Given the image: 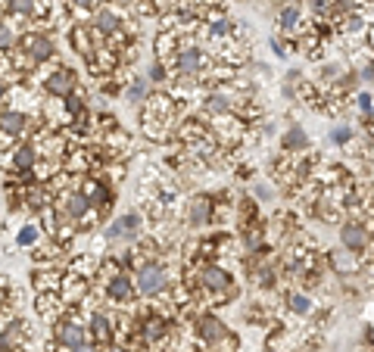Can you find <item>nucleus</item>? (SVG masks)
<instances>
[{
    "mask_svg": "<svg viewBox=\"0 0 374 352\" xmlns=\"http://www.w3.org/2000/svg\"><path fill=\"white\" fill-rule=\"evenodd\" d=\"M330 265L337 268V275H355V271H359V256L349 250H337L334 256H330Z\"/></svg>",
    "mask_w": 374,
    "mask_h": 352,
    "instance_id": "obj_22",
    "label": "nucleus"
},
{
    "mask_svg": "<svg viewBox=\"0 0 374 352\" xmlns=\"http://www.w3.org/2000/svg\"><path fill=\"white\" fill-rule=\"evenodd\" d=\"M81 194L87 196V203H91L97 212H106V209L116 203V194H112V187L106 181H100V178H81Z\"/></svg>",
    "mask_w": 374,
    "mask_h": 352,
    "instance_id": "obj_8",
    "label": "nucleus"
},
{
    "mask_svg": "<svg viewBox=\"0 0 374 352\" xmlns=\"http://www.w3.org/2000/svg\"><path fill=\"white\" fill-rule=\"evenodd\" d=\"M93 28H97L103 38H112V35L122 32V16L112 7H97V13H93Z\"/></svg>",
    "mask_w": 374,
    "mask_h": 352,
    "instance_id": "obj_16",
    "label": "nucleus"
},
{
    "mask_svg": "<svg viewBox=\"0 0 374 352\" xmlns=\"http://www.w3.org/2000/svg\"><path fill=\"white\" fill-rule=\"evenodd\" d=\"M287 306H290V312H293V315H299V318H305V315H312V308H315V302H312L305 293H293L290 299H287Z\"/></svg>",
    "mask_w": 374,
    "mask_h": 352,
    "instance_id": "obj_30",
    "label": "nucleus"
},
{
    "mask_svg": "<svg viewBox=\"0 0 374 352\" xmlns=\"http://www.w3.org/2000/svg\"><path fill=\"white\" fill-rule=\"evenodd\" d=\"M166 78H168V66L162 63V59H156L153 69H150V78H147V82H150V84H162Z\"/></svg>",
    "mask_w": 374,
    "mask_h": 352,
    "instance_id": "obj_34",
    "label": "nucleus"
},
{
    "mask_svg": "<svg viewBox=\"0 0 374 352\" xmlns=\"http://www.w3.org/2000/svg\"><path fill=\"white\" fill-rule=\"evenodd\" d=\"M41 237H44L41 225H37V221H28V225L19 228V234H16V246L28 250V246H37V243H41Z\"/></svg>",
    "mask_w": 374,
    "mask_h": 352,
    "instance_id": "obj_25",
    "label": "nucleus"
},
{
    "mask_svg": "<svg viewBox=\"0 0 374 352\" xmlns=\"http://www.w3.org/2000/svg\"><path fill=\"white\" fill-rule=\"evenodd\" d=\"M16 32H12L10 26H3V22H0V53H10L12 47H16Z\"/></svg>",
    "mask_w": 374,
    "mask_h": 352,
    "instance_id": "obj_33",
    "label": "nucleus"
},
{
    "mask_svg": "<svg viewBox=\"0 0 374 352\" xmlns=\"http://www.w3.org/2000/svg\"><path fill=\"white\" fill-rule=\"evenodd\" d=\"M371 100H374V97H371V91H368V88L355 94V106H359L362 115H371Z\"/></svg>",
    "mask_w": 374,
    "mask_h": 352,
    "instance_id": "obj_35",
    "label": "nucleus"
},
{
    "mask_svg": "<svg viewBox=\"0 0 374 352\" xmlns=\"http://www.w3.org/2000/svg\"><path fill=\"white\" fill-rule=\"evenodd\" d=\"M355 78H359V82H365V84H371V78H374V69H371V63H365V69H362V72H359V75H355Z\"/></svg>",
    "mask_w": 374,
    "mask_h": 352,
    "instance_id": "obj_38",
    "label": "nucleus"
},
{
    "mask_svg": "<svg viewBox=\"0 0 374 352\" xmlns=\"http://www.w3.org/2000/svg\"><path fill=\"white\" fill-rule=\"evenodd\" d=\"M62 109H66L69 119H78V115H84V113H87V103H84V97L75 94V91H72V94L62 97Z\"/></svg>",
    "mask_w": 374,
    "mask_h": 352,
    "instance_id": "obj_27",
    "label": "nucleus"
},
{
    "mask_svg": "<svg viewBox=\"0 0 374 352\" xmlns=\"http://www.w3.org/2000/svg\"><path fill=\"white\" fill-rule=\"evenodd\" d=\"M75 72L72 69H66V66H56L50 75H44V91H47L53 100H62L66 94H72L75 91Z\"/></svg>",
    "mask_w": 374,
    "mask_h": 352,
    "instance_id": "obj_10",
    "label": "nucleus"
},
{
    "mask_svg": "<svg viewBox=\"0 0 374 352\" xmlns=\"http://www.w3.org/2000/svg\"><path fill=\"white\" fill-rule=\"evenodd\" d=\"M35 308H37V315H41V318H47V321H56L62 312H66V306H62L60 293H37Z\"/></svg>",
    "mask_w": 374,
    "mask_h": 352,
    "instance_id": "obj_19",
    "label": "nucleus"
},
{
    "mask_svg": "<svg viewBox=\"0 0 374 352\" xmlns=\"http://www.w3.org/2000/svg\"><path fill=\"white\" fill-rule=\"evenodd\" d=\"M203 113L212 115V119L228 115V113H234V100H231L222 88H212V91H206L203 94Z\"/></svg>",
    "mask_w": 374,
    "mask_h": 352,
    "instance_id": "obj_15",
    "label": "nucleus"
},
{
    "mask_svg": "<svg viewBox=\"0 0 374 352\" xmlns=\"http://www.w3.org/2000/svg\"><path fill=\"white\" fill-rule=\"evenodd\" d=\"M131 281H134V290L143 296H159L168 290V271L162 262H143L131 271Z\"/></svg>",
    "mask_w": 374,
    "mask_h": 352,
    "instance_id": "obj_1",
    "label": "nucleus"
},
{
    "mask_svg": "<svg viewBox=\"0 0 374 352\" xmlns=\"http://www.w3.org/2000/svg\"><path fill=\"white\" fill-rule=\"evenodd\" d=\"M212 66V59L206 57L203 50H199L197 44H181L178 50L172 53V69H175V75H181V78H203V72Z\"/></svg>",
    "mask_w": 374,
    "mask_h": 352,
    "instance_id": "obj_3",
    "label": "nucleus"
},
{
    "mask_svg": "<svg viewBox=\"0 0 374 352\" xmlns=\"http://www.w3.org/2000/svg\"><path fill=\"white\" fill-rule=\"evenodd\" d=\"M153 47H156V57H159L162 63H166V59L181 47L178 32H159V35H156V44H153Z\"/></svg>",
    "mask_w": 374,
    "mask_h": 352,
    "instance_id": "obj_23",
    "label": "nucleus"
},
{
    "mask_svg": "<svg viewBox=\"0 0 374 352\" xmlns=\"http://www.w3.org/2000/svg\"><path fill=\"white\" fill-rule=\"evenodd\" d=\"M278 28H280V32H287V35L299 28V7H296V3H287V7H280Z\"/></svg>",
    "mask_w": 374,
    "mask_h": 352,
    "instance_id": "obj_26",
    "label": "nucleus"
},
{
    "mask_svg": "<svg viewBox=\"0 0 374 352\" xmlns=\"http://www.w3.org/2000/svg\"><path fill=\"white\" fill-rule=\"evenodd\" d=\"M280 144H284V153H305L309 150V134L303 131V125H290Z\"/></svg>",
    "mask_w": 374,
    "mask_h": 352,
    "instance_id": "obj_21",
    "label": "nucleus"
},
{
    "mask_svg": "<svg viewBox=\"0 0 374 352\" xmlns=\"http://www.w3.org/2000/svg\"><path fill=\"white\" fill-rule=\"evenodd\" d=\"M340 243H343V250H349V252H355V256H362V252L371 246V234H368V225H362L359 219L343 221V228H340Z\"/></svg>",
    "mask_w": 374,
    "mask_h": 352,
    "instance_id": "obj_7",
    "label": "nucleus"
},
{
    "mask_svg": "<svg viewBox=\"0 0 374 352\" xmlns=\"http://www.w3.org/2000/svg\"><path fill=\"white\" fill-rule=\"evenodd\" d=\"M206 0H181L178 3V13L184 16V19H197V16H206Z\"/></svg>",
    "mask_w": 374,
    "mask_h": 352,
    "instance_id": "obj_31",
    "label": "nucleus"
},
{
    "mask_svg": "<svg viewBox=\"0 0 374 352\" xmlns=\"http://www.w3.org/2000/svg\"><path fill=\"white\" fill-rule=\"evenodd\" d=\"M197 333H199V340H203L206 346H212L228 333V327H224L222 318H215V315H199L197 318Z\"/></svg>",
    "mask_w": 374,
    "mask_h": 352,
    "instance_id": "obj_17",
    "label": "nucleus"
},
{
    "mask_svg": "<svg viewBox=\"0 0 374 352\" xmlns=\"http://www.w3.org/2000/svg\"><path fill=\"white\" fill-rule=\"evenodd\" d=\"M147 91H150V82H147V78H134V82L128 84V91H125V100H128L131 106H137V103H143Z\"/></svg>",
    "mask_w": 374,
    "mask_h": 352,
    "instance_id": "obj_28",
    "label": "nucleus"
},
{
    "mask_svg": "<svg viewBox=\"0 0 374 352\" xmlns=\"http://www.w3.org/2000/svg\"><path fill=\"white\" fill-rule=\"evenodd\" d=\"M353 138H355V131H353L349 125H337V128H330V144H337V147H346Z\"/></svg>",
    "mask_w": 374,
    "mask_h": 352,
    "instance_id": "obj_32",
    "label": "nucleus"
},
{
    "mask_svg": "<svg viewBox=\"0 0 374 352\" xmlns=\"http://www.w3.org/2000/svg\"><path fill=\"white\" fill-rule=\"evenodd\" d=\"M62 275L60 271H35V290L37 293H60Z\"/></svg>",
    "mask_w": 374,
    "mask_h": 352,
    "instance_id": "obj_24",
    "label": "nucleus"
},
{
    "mask_svg": "<svg viewBox=\"0 0 374 352\" xmlns=\"http://www.w3.org/2000/svg\"><path fill=\"white\" fill-rule=\"evenodd\" d=\"M141 234H143V215L137 209L134 212H125L122 219L106 225V237L109 240H128V243H134V240H141Z\"/></svg>",
    "mask_w": 374,
    "mask_h": 352,
    "instance_id": "obj_4",
    "label": "nucleus"
},
{
    "mask_svg": "<svg viewBox=\"0 0 374 352\" xmlns=\"http://www.w3.org/2000/svg\"><path fill=\"white\" fill-rule=\"evenodd\" d=\"M212 215H215V200H212L209 194H199L190 200V206H187V221H190L193 228H203V225H212Z\"/></svg>",
    "mask_w": 374,
    "mask_h": 352,
    "instance_id": "obj_13",
    "label": "nucleus"
},
{
    "mask_svg": "<svg viewBox=\"0 0 374 352\" xmlns=\"http://www.w3.org/2000/svg\"><path fill=\"white\" fill-rule=\"evenodd\" d=\"M81 10H91V7H97V0H75Z\"/></svg>",
    "mask_w": 374,
    "mask_h": 352,
    "instance_id": "obj_41",
    "label": "nucleus"
},
{
    "mask_svg": "<svg viewBox=\"0 0 374 352\" xmlns=\"http://www.w3.org/2000/svg\"><path fill=\"white\" fill-rule=\"evenodd\" d=\"M37 163H41V153H37L35 144H22L10 153V169L12 172H31Z\"/></svg>",
    "mask_w": 374,
    "mask_h": 352,
    "instance_id": "obj_18",
    "label": "nucleus"
},
{
    "mask_svg": "<svg viewBox=\"0 0 374 352\" xmlns=\"http://www.w3.org/2000/svg\"><path fill=\"white\" fill-rule=\"evenodd\" d=\"M53 343L62 346V349H72L78 343H87V327L84 321L75 315L72 306H66V312L53 321Z\"/></svg>",
    "mask_w": 374,
    "mask_h": 352,
    "instance_id": "obj_2",
    "label": "nucleus"
},
{
    "mask_svg": "<svg viewBox=\"0 0 374 352\" xmlns=\"http://www.w3.org/2000/svg\"><path fill=\"white\" fill-rule=\"evenodd\" d=\"M199 287L209 290V293H228L231 290V275L215 262L199 265Z\"/></svg>",
    "mask_w": 374,
    "mask_h": 352,
    "instance_id": "obj_12",
    "label": "nucleus"
},
{
    "mask_svg": "<svg viewBox=\"0 0 374 352\" xmlns=\"http://www.w3.org/2000/svg\"><path fill=\"white\" fill-rule=\"evenodd\" d=\"M25 131H28V115H25L22 109H6V113H0V134H3L6 140L22 138Z\"/></svg>",
    "mask_w": 374,
    "mask_h": 352,
    "instance_id": "obj_14",
    "label": "nucleus"
},
{
    "mask_svg": "<svg viewBox=\"0 0 374 352\" xmlns=\"http://www.w3.org/2000/svg\"><path fill=\"white\" fill-rule=\"evenodd\" d=\"M84 327H87V343H93V346L116 343V340H112V318L106 312H100V308L87 315Z\"/></svg>",
    "mask_w": 374,
    "mask_h": 352,
    "instance_id": "obj_11",
    "label": "nucleus"
},
{
    "mask_svg": "<svg viewBox=\"0 0 374 352\" xmlns=\"http://www.w3.org/2000/svg\"><path fill=\"white\" fill-rule=\"evenodd\" d=\"M69 41H72L75 53H81V57H84V59L91 57L93 50H97V47H93V35H91V28H87V26H81V22L72 28V35H69Z\"/></svg>",
    "mask_w": 374,
    "mask_h": 352,
    "instance_id": "obj_20",
    "label": "nucleus"
},
{
    "mask_svg": "<svg viewBox=\"0 0 374 352\" xmlns=\"http://www.w3.org/2000/svg\"><path fill=\"white\" fill-rule=\"evenodd\" d=\"M3 10L6 13H12V16H35V10H37V3L35 0H3Z\"/></svg>",
    "mask_w": 374,
    "mask_h": 352,
    "instance_id": "obj_29",
    "label": "nucleus"
},
{
    "mask_svg": "<svg viewBox=\"0 0 374 352\" xmlns=\"http://www.w3.org/2000/svg\"><path fill=\"white\" fill-rule=\"evenodd\" d=\"M253 196H256L259 203H268V200L274 196V190L268 187V184H253Z\"/></svg>",
    "mask_w": 374,
    "mask_h": 352,
    "instance_id": "obj_36",
    "label": "nucleus"
},
{
    "mask_svg": "<svg viewBox=\"0 0 374 352\" xmlns=\"http://www.w3.org/2000/svg\"><path fill=\"white\" fill-rule=\"evenodd\" d=\"M16 44H19V50H25V57H28L35 66L50 63V59L56 57V47H53V41H50L47 35L31 32V35H25V38H19Z\"/></svg>",
    "mask_w": 374,
    "mask_h": 352,
    "instance_id": "obj_5",
    "label": "nucleus"
},
{
    "mask_svg": "<svg viewBox=\"0 0 374 352\" xmlns=\"http://www.w3.org/2000/svg\"><path fill=\"white\" fill-rule=\"evenodd\" d=\"M137 337H141L143 346H162L168 340V318L162 312L147 315L141 321V327H137Z\"/></svg>",
    "mask_w": 374,
    "mask_h": 352,
    "instance_id": "obj_9",
    "label": "nucleus"
},
{
    "mask_svg": "<svg viewBox=\"0 0 374 352\" xmlns=\"http://www.w3.org/2000/svg\"><path fill=\"white\" fill-rule=\"evenodd\" d=\"M271 50H274V57H287V53H290V50H287V44H284L280 38H271Z\"/></svg>",
    "mask_w": 374,
    "mask_h": 352,
    "instance_id": "obj_37",
    "label": "nucleus"
},
{
    "mask_svg": "<svg viewBox=\"0 0 374 352\" xmlns=\"http://www.w3.org/2000/svg\"><path fill=\"white\" fill-rule=\"evenodd\" d=\"M66 352H97V346L93 343H78V346H72V349H66Z\"/></svg>",
    "mask_w": 374,
    "mask_h": 352,
    "instance_id": "obj_39",
    "label": "nucleus"
},
{
    "mask_svg": "<svg viewBox=\"0 0 374 352\" xmlns=\"http://www.w3.org/2000/svg\"><path fill=\"white\" fill-rule=\"evenodd\" d=\"M137 296L134 281H131V271H116V275L106 277V299L116 302V306H131Z\"/></svg>",
    "mask_w": 374,
    "mask_h": 352,
    "instance_id": "obj_6",
    "label": "nucleus"
},
{
    "mask_svg": "<svg viewBox=\"0 0 374 352\" xmlns=\"http://www.w3.org/2000/svg\"><path fill=\"white\" fill-rule=\"evenodd\" d=\"M6 94H10V84H6V82H3V78H0V103H3V100H6Z\"/></svg>",
    "mask_w": 374,
    "mask_h": 352,
    "instance_id": "obj_40",
    "label": "nucleus"
}]
</instances>
